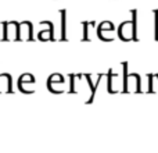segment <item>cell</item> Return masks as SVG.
Listing matches in <instances>:
<instances>
[{"label": "cell", "instance_id": "cell-3", "mask_svg": "<svg viewBox=\"0 0 158 153\" xmlns=\"http://www.w3.org/2000/svg\"><path fill=\"white\" fill-rule=\"evenodd\" d=\"M2 25H3V38H2V41H18L19 22H17V21H4Z\"/></svg>", "mask_w": 158, "mask_h": 153}, {"label": "cell", "instance_id": "cell-5", "mask_svg": "<svg viewBox=\"0 0 158 153\" xmlns=\"http://www.w3.org/2000/svg\"><path fill=\"white\" fill-rule=\"evenodd\" d=\"M13 81H11L10 74H2L0 75V93H11L13 92Z\"/></svg>", "mask_w": 158, "mask_h": 153}, {"label": "cell", "instance_id": "cell-11", "mask_svg": "<svg viewBox=\"0 0 158 153\" xmlns=\"http://www.w3.org/2000/svg\"><path fill=\"white\" fill-rule=\"evenodd\" d=\"M154 39L158 42V10H154Z\"/></svg>", "mask_w": 158, "mask_h": 153}, {"label": "cell", "instance_id": "cell-6", "mask_svg": "<svg viewBox=\"0 0 158 153\" xmlns=\"http://www.w3.org/2000/svg\"><path fill=\"white\" fill-rule=\"evenodd\" d=\"M25 82H31V84H33V82H35V76H33L32 74H22L21 76H19V79H18V84H21V85H18V89L21 90V92H24V93H33V90H28V89H25V88H24Z\"/></svg>", "mask_w": 158, "mask_h": 153}, {"label": "cell", "instance_id": "cell-8", "mask_svg": "<svg viewBox=\"0 0 158 153\" xmlns=\"http://www.w3.org/2000/svg\"><path fill=\"white\" fill-rule=\"evenodd\" d=\"M60 15H61V41L65 42L67 41V11L65 10H60Z\"/></svg>", "mask_w": 158, "mask_h": 153}, {"label": "cell", "instance_id": "cell-1", "mask_svg": "<svg viewBox=\"0 0 158 153\" xmlns=\"http://www.w3.org/2000/svg\"><path fill=\"white\" fill-rule=\"evenodd\" d=\"M132 20L125 21L118 28V38L123 42H137V10H131Z\"/></svg>", "mask_w": 158, "mask_h": 153}, {"label": "cell", "instance_id": "cell-10", "mask_svg": "<svg viewBox=\"0 0 158 153\" xmlns=\"http://www.w3.org/2000/svg\"><path fill=\"white\" fill-rule=\"evenodd\" d=\"M92 24V21L87 22V21H83L82 22V27H83V36H82V41H89V27Z\"/></svg>", "mask_w": 158, "mask_h": 153}, {"label": "cell", "instance_id": "cell-2", "mask_svg": "<svg viewBox=\"0 0 158 153\" xmlns=\"http://www.w3.org/2000/svg\"><path fill=\"white\" fill-rule=\"evenodd\" d=\"M123 64V82H122V92L123 93H129V92H136L140 93L142 92V79L140 75L133 72V74H128V63H122Z\"/></svg>", "mask_w": 158, "mask_h": 153}, {"label": "cell", "instance_id": "cell-7", "mask_svg": "<svg viewBox=\"0 0 158 153\" xmlns=\"http://www.w3.org/2000/svg\"><path fill=\"white\" fill-rule=\"evenodd\" d=\"M38 39L39 41H54V25L53 22L50 21V27L49 29H44V31H40L38 35Z\"/></svg>", "mask_w": 158, "mask_h": 153}, {"label": "cell", "instance_id": "cell-4", "mask_svg": "<svg viewBox=\"0 0 158 153\" xmlns=\"http://www.w3.org/2000/svg\"><path fill=\"white\" fill-rule=\"evenodd\" d=\"M18 41H33L32 35V24L29 21L19 22V31H18Z\"/></svg>", "mask_w": 158, "mask_h": 153}, {"label": "cell", "instance_id": "cell-9", "mask_svg": "<svg viewBox=\"0 0 158 153\" xmlns=\"http://www.w3.org/2000/svg\"><path fill=\"white\" fill-rule=\"evenodd\" d=\"M158 76V74H148L147 75V79H148V89L147 92L148 93H154L156 92V89H154V79H156Z\"/></svg>", "mask_w": 158, "mask_h": 153}]
</instances>
